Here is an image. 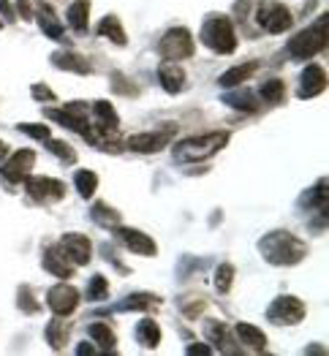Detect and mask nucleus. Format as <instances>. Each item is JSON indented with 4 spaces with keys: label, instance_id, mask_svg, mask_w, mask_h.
I'll return each instance as SVG.
<instances>
[{
    "label": "nucleus",
    "instance_id": "1",
    "mask_svg": "<svg viewBox=\"0 0 329 356\" xmlns=\"http://www.w3.org/2000/svg\"><path fill=\"white\" fill-rule=\"evenodd\" d=\"M259 250L264 253L269 264H278V267H289V264H297L305 259L307 253V245L297 239L289 232H272L267 237L259 242Z\"/></svg>",
    "mask_w": 329,
    "mask_h": 356
},
{
    "label": "nucleus",
    "instance_id": "2",
    "mask_svg": "<svg viewBox=\"0 0 329 356\" xmlns=\"http://www.w3.org/2000/svg\"><path fill=\"white\" fill-rule=\"evenodd\" d=\"M229 134L226 131H212L204 136H191L175 145V161H207L220 147H226Z\"/></svg>",
    "mask_w": 329,
    "mask_h": 356
},
{
    "label": "nucleus",
    "instance_id": "3",
    "mask_svg": "<svg viewBox=\"0 0 329 356\" xmlns=\"http://www.w3.org/2000/svg\"><path fill=\"white\" fill-rule=\"evenodd\" d=\"M324 47H327V14H321L313 28H305L297 38L289 41V55L297 60H310Z\"/></svg>",
    "mask_w": 329,
    "mask_h": 356
},
{
    "label": "nucleus",
    "instance_id": "4",
    "mask_svg": "<svg viewBox=\"0 0 329 356\" xmlns=\"http://www.w3.org/2000/svg\"><path fill=\"white\" fill-rule=\"evenodd\" d=\"M202 41L218 55H232L237 49V35L229 17H209L202 25Z\"/></svg>",
    "mask_w": 329,
    "mask_h": 356
},
{
    "label": "nucleus",
    "instance_id": "5",
    "mask_svg": "<svg viewBox=\"0 0 329 356\" xmlns=\"http://www.w3.org/2000/svg\"><path fill=\"white\" fill-rule=\"evenodd\" d=\"M158 52L166 63H177L193 55V38L185 28H172L158 44Z\"/></svg>",
    "mask_w": 329,
    "mask_h": 356
},
{
    "label": "nucleus",
    "instance_id": "6",
    "mask_svg": "<svg viewBox=\"0 0 329 356\" xmlns=\"http://www.w3.org/2000/svg\"><path fill=\"white\" fill-rule=\"evenodd\" d=\"M267 318L278 327L286 324H299L305 318V305L297 297H278L267 307Z\"/></svg>",
    "mask_w": 329,
    "mask_h": 356
},
{
    "label": "nucleus",
    "instance_id": "7",
    "mask_svg": "<svg viewBox=\"0 0 329 356\" xmlns=\"http://www.w3.org/2000/svg\"><path fill=\"white\" fill-rule=\"evenodd\" d=\"M256 19H259V25L267 33H286V30L291 28V22H294L291 11L283 3H262Z\"/></svg>",
    "mask_w": 329,
    "mask_h": 356
},
{
    "label": "nucleus",
    "instance_id": "8",
    "mask_svg": "<svg viewBox=\"0 0 329 356\" xmlns=\"http://www.w3.org/2000/svg\"><path fill=\"white\" fill-rule=\"evenodd\" d=\"M47 305H49V310L55 313V316H71L74 310H77V305H79V291L74 289V286H68V283H58V286H52L49 291H47Z\"/></svg>",
    "mask_w": 329,
    "mask_h": 356
},
{
    "label": "nucleus",
    "instance_id": "9",
    "mask_svg": "<svg viewBox=\"0 0 329 356\" xmlns=\"http://www.w3.org/2000/svg\"><path fill=\"white\" fill-rule=\"evenodd\" d=\"M25 191L38 202H60L65 196V185L49 177H25Z\"/></svg>",
    "mask_w": 329,
    "mask_h": 356
},
{
    "label": "nucleus",
    "instance_id": "10",
    "mask_svg": "<svg viewBox=\"0 0 329 356\" xmlns=\"http://www.w3.org/2000/svg\"><path fill=\"white\" fill-rule=\"evenodd\" d=\"M172 136H175V128L169 125V128H163V131H150V134H136V136H131V139H128V147L134 149V152H158V149H163L172 142Z\"/></svg>",
    "mask_w": 329,
    "mask_h": 356
},
{
    "label": "nucleus",
    "instance_id": "11",
    "mask_svg": "<svg viewBox=\"0 0 329 356\" xmlns=\"http://www.w3.org/2000/svg\"><path fill=\"white\" fill-rule=\"evenodd\" d=\"M58 248L74 267H82L90 261V239L85 234H65Z\"/></svg>",
    "mask_w": 329,
    "mask_h": 356
},
{
    "label": "nucleus",
    "instance_id": "12",
    "mask_svg": "<svg viewBox=\"0 0 329 356\" xmlns=\"http://www.w3.org/2000/svg\"><path fill=\"white\" fill-rule=\"evenodd\" d=\"M35 161V152L33 149H19L14 152L6 163H3V177L8 182H25V177L30 175V166Z\"/></svg>",
    "mask_w": 329,
    "mask_h": 356
},
{
    "label": "nucleus",
    "instance_id": "13",
    "mask_svg": "<svg viewBox=\"0 0 329 356\" xmlns=\"http://www.w3.org/2000/svg\"><path fill=\"white\" fill-rule=\"evenodd\" d=\"M324 88H327V74H324V68L316 65V63H310V65L302 71V76H299V98H316L319 92H324Z\"/></svg>",
    "mask_w": 329,
    "mask_h": 356
},
{
    "label": "nucleus",
    "instance_id": "14",
    "mask_svg": "<svg viewBox=\"0 0 329 356\" xmlns=\"http://www.w3.org/2000/svg\"><path fill=\"white\" fill-rule=\"evenodd\" d=\"M118 239L136 256H155V250H158V245L147 234L134 232V229H118Z\"/></svg>",
    "mask_w": 329,
    "mask_h": 356
},
{
    "label": "nucleus",
    "instance_id": "15",
    "mask_svg": "<svg viewBox=\"0 0 329 356\" xmlns=\"http://www.w3.org/2000/svg\"><path fill=\"white\" fill-rule=\"evenodd\" d=\"M44 269L47 272H52L55 277H71V272H74V264L63 256V250L60 248H49L47 253H44Z\"/></svg>",
    "mask_w": 329,
    "mask_h": 356
},
{
    "label": "nucleus",
    "instance_id": "16",
    "mask_svg": "<svg viewBox=\"0 0 329 356\" xmlns=\"http://www.w3.org/2000/svg\"><path fill=\"white\" fill-rule=\"evenodd\" d=\"M234 334L239 337L242 346H248V348H253V351H264V348H267V334L259 327H253V324H237V327H234Z\"/></svg>",
    "mask_w": 329,
    "mask_h": 356
},
{
    "label": "nucleus",
    "instance_id": "17",
    "mask_svg": "<svg viewBox=\"0 0 329 356\" xmlns=\"http://www.w3.org/2000/svg\"><path fill=\"white\" fill-rule=\"evenodd\" d=\"M158 79H161V85L166 92H179L182 85H185V74H182V68H179L177 63H166V65H161V71H158Z\"/></svg>",
    "mask_w": 329,
    "mask_h": 356
},
{
    "label": "nucleus",
    "instance_id": "18",
    "mask_svg": "<svg viewBox=\"0 0 329 356\" xmlns=\"http://www.w3.org/2000/svg\"><path fill=\"white\" fill-rule=\"evenodd\" d=\"M52 63L63 68V71H74V74H90V63L82 55H74V52H55L52 55Z\"/></svg>",
    "mask_w": 329,
    "mask_h": 356
},
{
    "label": "nucleus",
    "instance_id": "19",
    "mask_svg": "<svg viewBox=\"0 0 329 356\" xmlns=\"http://www.w3.org/2000/svg\"><path fill=\"white\" fill-rule=\"evenodd\" d=\"M98 35H104V38H109V41H115L118 47H122L128 38H125V30L120 25L118 17H104L101 22H98V28H95Z\"/></svg>",
    "mask_w": 329,
    "mask_h": 356
},
{
    "label": "nucleus",
    "instance_id": "20",
    "mask_svg": "<svg viewBox=\"0 0 329 356\" xmlns=\"http://www.w3.org/2000/svg\"><path fill=\"white\" fill-rule=\"evenodd\" d=\"M88 14H90V0H77L68 6V25L77 33L88 30Z\"/></svg>",
    "mask_w": 329,
    "mask_h": 356
},
{
    "label": "nucleus",
    "instance_id": "21",
    "mask_svg": "<svg viewBox=\"0 0 329 356\" xmlns=\"http://www.w3.org/2000/svg\"><path fill=\"white\" fill-rule=\"evenodd\" d=\"M38 25H41V30H44L52 41H63V25L58 22V17H55L52 8H47V6L38 8Z\"/></svg>",
    "mask_w": 329,
    "mask_h": 356
},
{
    "label": "nucleus",
    "instance_id": "22",
    "mask_svg": "<svg viewBox=\"0 0 329 356\" xmlns=\"http://www.w3.org/2000/svg\"><path fill=\"white\" fill-rule=\"evenodd\" d=\"M256 71V63H248V65H234L229 68L226 74H220V88H237L242 82L250 79V74Z\"/></svg>",
    "mask_w": 329,
    "mask_h": 356
},
{
    "label": "nucleus",
    "instance_id": "23",
    "mask_svg": "<svg viewBox=\"0 0 329 356\" xmlns=\"http://www.w3.org/2000/svg\"><path fill=\"white\" fill-rule=\"evenodd\" d=\"M207 340L218 346V351H226V354H239L237 348L229 346V332L220 321H207Z\"/></svg>",
    "mask_w": 329,
    "mask_h": 356
},
{
    "label": "nucleus",
    "instance_id": "24",
    "mask_svg": "<svg viewBox=\"0 0 329 356\" xmlns=\"http://www.w3.org/2000/svg\"><path fill=\"white\" fill-rule=\"evenodd\" d=\"M136 340L145 346V348H155L161 343V329L152 318H145L136 324Z\"/></svg>",
    "mask_w": 329,
    "mask_h": 356
},
{
    "label": "nucleus",
    "instance_id": "25",
    "mask_svg": "<svg viewBox=\"0 0 329 356\" xmlns=\"http://www.w3.org/2000/svg\"><path fill=\"white\" fill-rule=\"evenodd\" d=\"M161 305V299L152 294H131L118 305V310H155Z\"/></svg>",
    "mask_w": 329,
    "mask_h": 356
},
{
    "label": "nucleus",
    "instance_id": "26",
    "mask_svg": "<svg viewBox=\"0 0 329 356\" xmlns=\"http://www.w3.org/2000/svg\"><path fill=\"white\" fill-rule=\"evenodd\" d=\"M68 329H71V324L63 321V316H58L55 321H49V327H47V340L52 343L55 351H60V348L65 346V340H68Z\"/></svg>",
    "mask_w": 329,
    "mask_h": 356
},
{
    "label": "nucleus",
    "instance_id": "27",
    "mask_svg": "<svg viewBox=\"0 0 329 356\" xmlns=\"http://www.w3.org/2000/svg\"><path fill=\"white\" fill-rule=\"evenodd\" d=\"M90 337H93V343H98L106 354H112V351H115V332L106 327V324H101V321L90 324Z\"/></svg>",
    "mask_w": 329,
    "mask_h": 356
},
{
    "label": "nucleus",
    "instance_id": "28",
    "mask_svg": "<svg viewBox=\"0 0 329 356\" xmlns=\"http://www.w3.org/2000/svg\"><path fill=\"white\" fill-rule=\"evenodd\" d=\"M74 182H77V191H79L82 199H90L95 193V188H98V177L93 172H88V169H79L74 175Z\"/></svg>",
    "mask_w": 329,
    "mask_h": 356
},
{
    "label": "nucleus",
    "instance_id": "29",
    "mask_svg": "<svg viewBox=\"0 0 329 356\" xmlns=\"http://www.w3.org/2000/svg\"><path fill=\"white\" fill-rule=\"evenodd\" d=\"M259 95L267 101V104H280L283 101V95H286V85L280 82V79H267L262 90H259Z\"/></svg>",
    "mask_w": 329,
    "mask_h": 356
},
{
    "label": "nucleus",
    "instance_id": "30",
    "mask_svg": "<svg viewBox=\"0 0 329 356\" xmlns=\"http://www.w3.org/2000/svg\"><path fill=\"white\" fill-rule=\"evenodd\" d=\"M223 104H229L234 109H242V112H256L259 109V104H256V98L250 92H229L223 98Z\"/></svg>",
    "mask_w": 329,
    "mask_h": 356
},
{
    "label": "nucleus",
    "instance_id": "31",
    "mask_svg": "<svg viewBox=\"0 0 329 356\" xmlns=\"http://www.w3.org/2000/svg\"><path fill=\"white\" fill-rule=\"evenodd\" d=\"M109 297V283L104 275H93L88 283V299L90 302H101V299Z\"/></svg>",
    "mask_w": 329,
    "mask_h": 356
},
{
    "label": "nucleus",
    "instance_id": "32",
    "mask_svg": "<svg viewBox=\"0 0 329 356\" xmlns=\"http://www.w3.org/2000/svg\"><path fill=\"white\" fill-rule=\"evenodd\" d=\"M93 220L101 223V226H106V229H115L120 223V215L115 209L106 207V204H95V207H93Z\"/></svg>",
    "mask_w": 329,
    "mask_h": 356
},
{
    "label": "nucleus",
    "instance_id": "33",
    "mask_svg": "<svg viewBox=\"0 0 329 356\" xmlns=\"http://www.w3.org/2000/svg\"><path fill=\"white\" fill-rule=\"evenodd\" d=\"M232 280H234V267L232 264H220V267L215 269V289L220 294H226L232 289Z\"/></svg>",
    "mask_w": 329,
    "mask_h": 356
},
{
    "label": "nucleus",
    "instance_id": "34",
    "mask_svg": "<svg viewBox=\"0 0 329 356\" xmlns=\"http://www.w3.org/2000/svg\"><path fill=\"white\" fill-rule=\"evenodd\" d=\"M19 134H25L30 139H38V142L52 139V136H49V125H38V122H25V125H19Z\"/></svg>",
    "mask_w": 329,
    "mask_h": 356
},
{
    "label": "nucleus",
    "instance_id": "35",
    "mask_svg": "<svg viewBox=\"0 0 329 356\" xmlns=\"http://www.w3.org/2000/svg\"><path fill=\"white\" fill-rule=\"evenodd\" d=\"M47 147H49V152H55L63 163H71V161H77V152L68 147L65 142H52V139H47Z\"/></svg>",
    "mask_w": 329,
    "mask_h": 356
},
{
    "label": "nucleus",
    "instance_id": "36",
    "mask_svg": "<svg viewBox=\"0 0 329 356\" xmlns=\"http://www.w3.org/2000/svg\"><path fill=\"white\" fill-rule=\"evenodd\" d=\"M17 297H19V310H22V313H30V316H33V313H38V305L33 302V294H30V289H25V286H22Z\"/></svg>",
    "mask_w": 329,
    "mask_h": 356
},
{
    "label": "nucleus",
    "instance_id": "37",
    "mask_svg": "<svg viewBox=\"0 0 329 356\" xmlns=\"http://www.w3.org/2000/svg\"><path fill=\"white\" fill-rule=\"evenodd\" d=\"M33 98H38V101H55V92L49 88H44V85H33Z\"/></svg>",
    "mask_w": 329,
    "mask_h": 356
},
{
    "label": "nucleus",
    "instance_id": "38",
    "mask_svg": "<svg viewBox=\"0 0 329 356\" xmlns=\"http://www.w3.org/2000/svg\"><path fill=\"white\" fill-rule=\"evenodd\" d=\"M17 11H19L22 19H33V8H30L28 0H19V3H17Z\"/></svg>",
    "mask_w": 329,
    "mask_h": 356
},
{
    "label": "nucleus",
    "instance_id": "39",
    "mask_svg": "<svg viewBox=\"0 0 329 356\" xmlns=\"http://www.w3.org/2000/svg\"><path fill=\"white\" fill-rule=\"evenodd\" d=\"M0 14H3L8 22L14 19V8H11V3H8V0H0Z\"/></svg>",
    "mask_w": 329,
    "mask_h": 356
},
{
    "label": "nucleus",
    "instance_id": "40",
    "mask_svg": "<svg viewBox=\"0 0 329 356\" xmlns=\"http://www.w3.org/2000/svg\"><path fill=\"white\" fill-rule=\"evenodd\" d=\"M188 354L191 356H196V354L207 356V354H212V348H209V346H188Z\"/></svg>",
    "mask_w": 329,
    "mask_h": 356
},
{
    "label": "nucleus",
    "instance_id": "41",
    "mask_svg": "<svg viewBox=\"0 0 329 356\" xmlns=\"http://www.w3.org/2000/svg\"><path fill=\"white\" fill-rule=\"evenodd\" d=\"M77 354H79V356H90V354H95V348H93L90 343H79V348H77Z\"/></svg>",
    "mask_w": 329,
    "mask_h": 356
},
{
    "label": "nucleus",
    "instance_id": "42",
    "mask_svg": "<svg viewBox=\"0 0 329 356\" xmlns=\"http://www.w3.org/2000/svg\"><path fill=\"white\" fill-rule=\"evenodd\" d=\"M8 155V147H6V142H0V161Z\"/></svg>",
    "mask_w": 329,
    "mask_h": 356
},
{
    "label": "nucleus",
    "instance_id": "43",
    "mask_svg": "<svg viewBox=\"0 0 329 356\" xmlns=\"http://www.w3.org/2000/svg\"><path fill=\"white\" fill-rule=\"evenodd\" d=\"M0 28H3V22H0Z\"/></svg>",
    "mask_w": 329,
    "mask_h": 356
}]
</instances>
